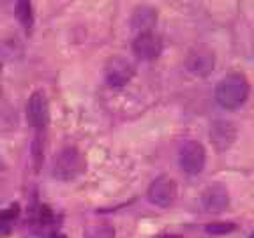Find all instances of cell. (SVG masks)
I'll use <instances>...</instances> for the list:
<instances>
[{"mask_svg":"<svg viewBox=\"0 0 254 238\" xmlns=\"http://www.w3.org/2000/svg\"><path fill=\"white\" fill-rule=\"evenodd\" d=\"M249 92L251 87L246 76L240 72H231L217 83L214 97L219 106L224 110H237L247 101Z\"/></svg>","mask_w":254,"mask_h":238,"instance_id":"cell-1","label":"cell"},{"mask_svg":"<svg viewBox=\"0 0 254 238\" xmlns=\"http://www.w3.org/2000/svg\"><path fill=\"white\" fill-rule=\"evenodd\" d=\"M203 206L206 212L210 214H221L228 208L230 205V194L228 189L221 183H214V185L206 187L203 192Z\"/></svg>","mask_w":254,"mask_h":238,"instance_id":"cell-10","label":"cell"},{"mask_svg":"<svg viewBox=\"0 0 254 238\" xmlns=\"http://www.w3.org/2000/svg\"><path fill=\"white\" fill-rule=\"evenodd\" d=\"M155 21H157V12H155V9L147 7V5L136 9L134 14H132V18H131L132 28H136L139 34H143V32H150V28L155 25Z\"/></svg>","mask_w":254,"mask_h":238,"instance_id":"cell-11","label":"cell"},{"mask_svg":"<svg viewBox=\"0 0 254 238\" xmlns=\"http://www.w3.org/2000/svg\"><path fill=\"white\" fill-rule=\"evenodd\" d=\"M0 72H2V65H0Z\"/></svg>","mask_w":254,"mask_h":238,"instance_id":"cell-19","label":"cell"},{"mask_svg":"<svg viewBox=\"0 0 254 238\" xmlns=\"http://www.w3.org/2000/svg\"><path fill=\"white\" fill-rule=\"evenodd\" d=\"M235 230V224L233 222H212L208 226L205 228L206 233L210 235H226V233H231Z\"/></svg>","mask_w":254,"mask_h":238,"instance_id":"cell-14","label":"cell"},{"mask_svg":"<svg viewBox=\"0 0 254 238\" xmlns=\"http://www.w3.org/2000/svg\"><path fill=\"white\" fill-rule=\"evenodd\" d=\"M104 74H106V81L110 87H126L134 76V65L131 63V60L124 59V57H113L108 60Z\"/></svg>","mask_w":254,"mask_h":238,"instance_id":"cell-5","label":"cell"},{"mask_svg":"<svg viewBox=\"0 0 254 238\" xmlns=\"http://www.w3.org/2000/svg\"><path fill=\"white\" fill-rule=\"evenodd\" d=\"M85 171V157L76 147H64L53 157L52 175L60 182L76 180Z\"/></svg>","mask_w":254,"mask_h":238,"instance_id":"cell-2","label":"cell"},{"mask_svg":"<svg viewBox=\"0 0 254 238\" xmlns=\"http://www.w3.org/2000/svg\"><path fill=\"white\" fill-rule=\"evenodd\" d=\"M18 205H12L7 210L0 212V235H7L12 230L16 217H18Z\"/></svg>","mask_w":254,"mask_h":238,"instance_id":"cell-12","label":"cell"},{"mask_svg":"<svg viewBox=\"0 0 254 238\" xmlns=\"http://www.w3.org/2000/svg\"><path fill=\"white\" fill-rule=\"evenodd\" d=\"M132 50L138 59L155 60L163 52V41L159 36H155L154 32H143V34H138V37L134 39Z\"/></svg>","mask_w":254,"mask_h":238,"instance_id":"cell-8","label":"cell"},{"mask_svg":"<svg viewBox=\"0 0 254 238\" xmlns=\"http://www.w3.org/2000/svg\"><path fill=\"white\" fill-rule=\"evenodd\" d=\"M186 67L194 76L205 78L215 67V53L208 46H196L189 52L186 59Z\"/></svg>","mask_w":254,"mask_h":238,"instance_id":"cell-4","label":"cell"},{"mask_svg":"<svg viewBox=\"0 0 254 238\" xmlns=\"http://www.w3.org/2000/svg\"><path fill=\"white\" fill-rule=\"evenodd\" d=\"M206 163V154L205 147L199 141L189 139L180 147L179 150V164L186 173L189 175H198L203 171Z\"/></svg>","mask_w":254,"mask_h":238,"instance_id":"cell-3","label":"cell"},{"mask_svg":"<svg viewBox=\"0 0 254 238\" xmlns=\"http://www.w3.org/2000/svg\"><path fill=\"white\" fill-rule=\"evenodd\" d=\"M16 16L18 20L21 21L25 28H30L32 23H34V18H32V4L27 2V0H21L16 4Z\"/></svg>","mask_w":254,"mask_h":238,"instance_id":"cell-13","label":"cell"},{"mask_svg":"<svg viewBox=\"0 0 254 238\" xmlns=\"http://www.w3.org/2000/svg\"><path fill=\"white\" fill-rule=\"evenodd\" d=\"M210 141L217 152H226L237 139V127L230 120H215L210 125Z\"/></svg>","mask_w":254,"mask_h":238,"instance_id":"cell-7","label":"cell"},{"mask_svg":"<svg viewBox=\"0 0 254 238\" xmlns=\"http://www.w3.org/2000/svg\"><path fill=\"white\" fill-rule=\"evenodd\" d=\"M147 196L152 205L161 206V208H168L170 205H173L175 198H177V183L170 177H159L148 187Z\"/></svg>","mask_w":254,"mask_h":238,"instance_id":"cell-6","label":"cell"},{"mask_svg":"<svg viewBox=\"0 0 254 238\" xmlns=\"http://www.w3.org/2000/svg\"><path fill=\"white\" fill-rule=\"evenodd\" d=\"M52 238H65V237H62V235H52Z\"/></svg>","mask_w":254,"mask_h":238,"instance_id":"cell-17","label":"cell"},{"mask_svg":"<svg viewBox=\"0 0 254 238\" xmlns=\"http://www.w3.org/2000/svg\"><path fill=\"white\" fill-rule=\"evenodd\" d=\"M0 168H2V161H0Z\"/></svg>","mask_w":254,"mask_h":238,"instance_id":"cell-18","label":"cell"},{"mask_svg":"<svg viewBox=\"0 0 254 238\" xmlns=\"http://www.w3.org/2000/svg\"><path fill=\"white\" fill-rule=\"evenodd\" d=\"M161 238H175V237H173V235H163Z\"/></svg>","mask_w":254,"mask_h":238,"instance_id":"cell-16","label":"cell"},{"mask_svg":"<svg viewBox=\"0 0 254 238\" xmlns=\"http://www.w3.org/2000/svg\"><path fill=\"white\" fill-rule=\"evenodd\" d=\"M32 157H34L36 168H39V164L43 163V143H41L39 136H36V139L32 143Z\"/></svg>","mask_w":254,"mask_h":238,"instance_id":"cell-15","label":"cell"},{"mask_svg":"<svg viewBox=\"0 0 254 238\" xmlns=\"http://www.w3.org/2000/svg\"><path fill=\"white\" fill-rule=\"evenodd\" d=\"M48 101L43 92H34L27 103V122L34 129H43L48 123Z\"/></svg>","mask_w":254,"mask_h":238,"instance_id":"cell-9","label":"cell"}]
</instances>
